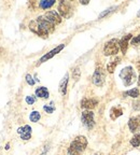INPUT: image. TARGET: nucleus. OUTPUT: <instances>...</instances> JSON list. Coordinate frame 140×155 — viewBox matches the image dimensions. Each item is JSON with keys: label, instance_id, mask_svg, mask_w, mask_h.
I'll return each instance as SVG.
<instances>
[{"label": "nucleus", "instance_id": "f257e3e1", "mask_svg": "<svg viewBox=\"0 0 140 155\" xmlns=\"http://www.w3.org/2000/svg\"><path fill=\"white\" fill-rule=\"evenodd\" d=\"M87 147V139L84 136H78L77 138L70 143L67 151V155H80Z\"/></svg>", "mask_w": 140, "mask_h": 155}, {"label": "nucleus", "instance_id": "f03ea898", "mask_svg": "<svg viewBox=\"0 0 140 155\" xmlns=\"http://www.w3.org/2000/svg\"><path fill=\"white\" fill-rule=\"evenodd\" d=\"M120 78L122 79L125 86H131L132 84L135 83L136 79H137L135 70H134V68L131 67V66L122 69V71L120 72Z\"/></svg>", "mask_w": 140, "mask_h": 155}, {"label": "nucleus", "instance_id": "7ed1b4c3", "mask_svg": "<svg viewBox=\"0 0 140 155\" xmlns=\"http://www.w3.org/2000/svg\"><path fill=\"white\" fill-rule=\"evenodd\" d=\"M118 51H120V41L118 39H111L110 41H108L105 44L104 53L106 56L116 55Z\"/></svg>", "mask_w": 140, "mask_h": 155}, {"label": "nucleus", "instance_id": "20e7f679", "mask_svg": "<svg viewBox=\"0 0 140 155\" xmlns=\"http://www.w3.org/2000/svg\"><path fill=\"white\" fill-rule=\"evenodd\" d=\"M36 21L39 24V26H40V28H41L42 30L48 35V36L54 31V29H55V25L52 24V23L50 22V21H48L44 16H39Z\"/></svg>", "mask_w": 140, "mask_h": 155}, {"label": "nucleus", "instance_id": "39448f33", "mask_svg": "<svg viewBox=\"0 0 140 155\" xmlns=\"http://www.w3.org/2000/svg\"><path fill=\"white\" fill-rule=\"evenodd\" d=\"M81 120H82L83 125L86 127L87 129H92L95 125V121H94V113L89 110L82 112V115H81Z\"/></svg>", "mask_w": 140, "mask_h": 155}, {"label": "nucleus", "instance_id": "423d86ee", "mask_svg": "<svg viewBox=\"0 0 140 155\" xmlns=\"http://www.w3.org/2000/svg\"><path fill=\"white\" fill-rule=\"evenodd\" d=\"M58 12L63 17L69 18L72 15V5L69 1H61L58 5Z\"/></svg>", "mask_w": 140, "mask_h": 155}, {"label": "nucleus", "instance_id": "0eeeda50", "mask_svg": "<svg viewBox=\"0 0 140 155\" xmlns=\"http://www.w3.org/2000/svg\"><path fill=\"white\" fill-rule=\"evenodd\" d=\"M106 80V74H105V71L102 67L97 68L95 70L94 74H93V83H94L96 86H102Z\"/></svg>", "mask_w": 140, "mask_h": 155}, {"label": "nucleus", "instance_id": "6e6552de", "mask_svg": "<svg viewBox=\"0 0 140 155\" xmlns=\"http://www.w3.org/2000/svg\"><path fill=\"white\" fill-rule=\"evenodd\" d=\"M64 48H65V44H61V45H58L57 48H53L52 51H50L48 54H45V55L42 56V57L40 58V61H39L38 65H40V64L44 63V61H48V59H50V58H52V57H53V56H55L56 54L59 53V52H61Z\"/></svg>", "mask_w": 140, "mask_h": 155}, {"label": "nucleus", "instance_id": "1a4fd4ad", "mask_svg": "<svg viewBox=\"0 0 140 155\" xmlns=\"http://www.w3.org/2000/svg\"><path fill=\"white\" fill-rule=\"evenodd\" d=\"M44 17L54 25H57L62 22L61 15L58 14L56 11H48V12H46L45 14H44Z\"/></svg>", "mask_w": 140, "mask_h": 155}, {"label": "nucleus", "instance_id": "9d476101", "mask_svg": "<svg viewBox=\"0 0 140 155\" xmlns=\"http://www.w3.org/2000/svg\"><path fill=\"white\" fill-rule=\"evenodd\" d=\"M97 104H98V100L95 99V98H84V99L81 101V108L87 109V110H92V109H94Z\"/></svg>", "mask_w": 140, "mask_h": 155}, {"label": "nucleus", "instance_id": "9b49d317", "mask_svg": "<svg viewBox=\"0 0 140 155\" xmlns=\"http://www.w3.org/2000/svg\"><path fill=\"white\" fill-rule=\"evenodd\" d=\"M17 133L21 135V138L23 140H29L32 137V127L29 125H25L23 127H19L17 129Z\"/></svg>", "mask_w": 140, "mask_h": 155}, {"label": "nucleus", "instance_id": "f8f14e48", "mask_svg": "<svg viewBox=\"0 0 140 155\" xmlns=\"http://www.w3.org/2000/svg\"><path fill=\"white\" fill-rule=\"evenodd\" d=\"M128 127L132 133H135L140 128V115L133 116L128 121Z\"/></svg>", "mask_w": 140, "mask_h": 155}, {"label": "nucleus", "instance_id": "ddd939ff", "mask_svg": "<svg viewBox=\"0 0 140 155\" xmlns=\"http://www.w3.org/2000/svg\"><path fill=\"white\" fill-rule=\"evenodd\" d=\"M29 29L32 30V32H35V34H37L38 36H41V37H48V35L45 34V32L42 30L41 28H40V26H39V24L37 23V21H32V22L29 23Z\"/></svg>", "mask_w": 140, "mask_h": 155}, {"label": "nucleus", "instance_id": "4468645a", "mask_svg": "<svg viewBox=\"0 0 140 155\" xmlns=\"http://www.w3.org/2000/svg\"><path fill=\"white\" fill-rule=\"evenodd\" d=\"M132 37H133V35L128 34L120 40V48H121V51L123 54H126V51H127V48H128V41L132 39Z\"/></svg>", "mask_w": 140, "mask_h": 155}, {"label": "nucleus", "instance_id": "2eb2a0df", "mask_svg": "<svg viewBox=\"0 0 140 155\" xmlns=\"http://www.w3.org/2000/svg\"><path fill=\"white\" fill-rule=\"evenodd\" d=\"M120 61H121V58H120V57H115V58H113L111 61H109V64L107 65V70H108L109 73H113L114 72L116 66L120 64Z\"/></svg>", "mask_w": 140, "mask_h": 155}, {"label": "nucleus", "instance_id": "dca6fc26", "mask_svg": "<svg viewBox=\"0 0 140 155\" xmlns=\"http://www.w3.org/2000/svg\"><path fill=\"white\" fill-rule=\"evenodd\" d=\"M68 80H69V74L66 73L65 77L63 78V80L59 83V93L62 95H65L67 92V85H68Z\"/></svg>", "mask_w": 140, "mask_h": 155}, {"label": "nucleus", "instance_id": "f3484780", "mask_svg": "<svg viewBox=\"0 0 140 155\" xmlns=\"http://www.w3.org/2000/svg\"><path fill=\"white\" fill-rule=\"evenodd\" d=\"M122 114H123V110H122L120 107H114V108L111 109V111H110V117H111L112 120H116L118 117H120Z\"/></svg>", "mask_w": 140, "mask_h": 155}, {"label": "nucleus", "instance_id": "a211bd4d", "mask_svg": "<svg viewBox=\"0 0 140 155\" xmlns=\"http://www.w3.org/2000/svg\"><path fill=\"white\" fill-rule=\"evenodd\" d=\"M36 96L40 97V98H48V91L46 87L41 86V87H38L36 90Z\"/></svg>", "mask_w": 140, "mask_h": 155}, {"label": "nucleus", "instance_id": "6ab92c4d", "mask_svg": "<svg viewBox=\"0 0 140 155\" xmlns=\"http://www.w3.org/2000/svg\"><path fill=\"white\" fill-rule=\"evenodd\" d=\"M55 3V0H42L39 2V7L41 8V9H48V8H51L52 5H54Z\"/></svg>", "mask_w": 140, "mask_h": 155}, {"label": "nucleus", "instance_id": "aec40b11", "mask_svg": "<svg viewBox=\"0 0 140 155\" xmlns=\"http://www.w3.org/2000/svg\"><path fill=\"white\" fill-rule=\"evenodd\" d=\"M139 90L138 88H132V90L127 91V92L124 93V95L125 96H129V97H133V98H137L138 96H139Z\"/></svg>", "mask_w": 140, "mask_h": 155}, {"label": "nucleus", "instance_id": "412c9836", "mask_svg": "<svg viewBox=\"0 0 140 155\" xmlns=\"http://www.w3.org/2000/svg\"><path fill=\"white\" fill-rule=\"evenodd\" d=\"M131 144L135 148H138L140 145V133L139 134H135L133 138L131 139Z\"/></svg>", "mask_w": 140, "mask_h": 155}, {"label": "nucleus", "instance_id": "4be33fe9", "mask_svg": "<svg viewBox=\"0 0 140 155\" xmlns=\"http://www.w3.org/2000/svg\"><path fill=\"white\" fill-rule=\"evenodd\" d=\"M40 117H41V115H40V113H39L38 111H32V113H30V115H29L30 121L34 122V123H37V122L40 120Z\"/></svg>", "mask_w": 140, "mask_h": 155}, {"label": "nucleus", "instance_id": "5701e85b", "mask_svg": "<svg viewBox=\"0 0 140 155\" xmlns=\"http://www.w3.org/2000/svg\"><path fill=\"white\" fill-rule=\"evenodd\" d=\"M114 9H116V7H112V8H110V9H108V10H106V11H104L102 13H100V15H99V18H102V17L106 16V15L109 14V13H111Z\"/></svg>", "mask_w": 140, "mask_h": 155}, {"label": "nucleus", "instance_id": "b1692460", "mask_svg": "<svg viewBox=\"0 0 140 155\" xmlns=\"http://www.w3.org/2000/svg\"><path fill=\"white\" fill-rule=\"evenodd\" d=\"M35 101H36V97H35V96H27L26 97V102L28 104H35Z\"/></svg>", "mask_w": 140, "mask_h": 155}, {"label": "nucleus", "instance_id": "393cba45", "mask_svg": "<svg viewBox=\"0 0 140 155\" xmlns=\"http://www.w3.org/2000/svg\"><path fill=\"white\" fill-rule=\"evenodd\" d=\"M43 110H44V111L48 112V113H53L54 110H55V108H54L53 106H52V107H50V106H44L43 107Z\"/></svg>", "mask_w": 140, "mask_h": 155}, {"label": "nucleus", "instance_id": "a878e982", "mask_svg": "<svg viewBox=\"0 0 140 155\" xmlns=\"http://www.w3.org/2000/svg\"><path fill=\"white\" fill-rule=\"evenodd\" d=\"M26 81L29 85H34L35 84V80L32 79V77L30 74H27L26 75Z\"/></svg>", "mask_w": 140, "mask_h": 155}, {"label": "nucleus", "instance_id": "bb28decb", "mask_svg": "<svg viewBox=\"0 0 140 155\" xmlns=\"http://www.w3.org/2000/svg\"><path fill=\"white\" fill-rule=\"evenodd\" d=\"M139 43H140V35H138L137 37H135V38L132 40V44L136 45V44H139Z\"/></svg>", "mask_w": 140, "mask_h": 155}, {"label": "nucleus", "instance_id": "cd10ccee", "mask_svg": "<svg viewBox=\"0 0 140 155\" xmlns=\"http://www.w3.org/2000/svg\"><path fill=\"white\" fill-rule=\"evenodd\" d=\"M80 77V70H79V68H75V70H73V78H75V80H78Z\"/></svg>", "mask_w": 140, "mask_h": 155}, {"label": "nucleus", "instance_id": "c85d7f7f", "mask_svg": "<svg viewBox=\"0 0 140 155\" xmlns=\"http://www.w3.org/2000/svg\"><path fill=\"white\" fill-rule=\"evenodd\" d=\"M134 109L135 110H139L140 109V101H136V102H134Z\"/></svg>", "mask_w": 140, "mask_h": 155}, {"label": "nucleus", "instance_id": "c756f323", "mask_svg": "<svg viewBox=\"0 0 140 155\" xmlns=\"http://www.w3.org/2000/svg\"><path fill=\"white\" fill-rule=\"evenodd\" d=\"M88 3V0H82L81 1V5H87Z\"/></svg>", "mask_w": 140, "mask_h": 155}, {"label": "nucleus", "instance_id": "7c9ffc66", "mask_svg": "<svg viewBox=\"0 0 140 155\" xmlns=\"http://www.w3.org/2000/svg\"><path fill=\"white\" fill-rule=\"evenodd\" d=\"M9 148H10V145H9V143H8V144L5 145V150H9Z\"/></svg>", "mask_w": 140, "mask_h": 155}, {"label": "nucleus", "instance_id": "2f4dec72", "mask_svg": "<svg viewBox=\"0 0 140 155\" xmlns=\"http://www.w3.org/2000/svg\"><path fill=\"white\" fill-rule=\"evenodd\" d=\"M138 85H139V87H140V74H139V78H138Z\"/></svg>", "mask_w": 140, "mask_h": 155}, {"label": "nucleus", "instance_id": "473e14b6", "mask_svg": "<svg viewBox=\"0 0 140 155\" xmlns=\"http://www.w3.org/2000/svg\"><path fill=\"white\" fill-rule=\"evenodd\" d=\"M137 16H138V17H139V18H140V10H139V12H138V14H137Z\"/></svg>", "mask_w": 140, "mask_h": 155}, {"label": "nucleus", "instance_id": "72a5a7b5", "mask_svg": "<svg viewBox=\"0 0 140 155\" xmlns=\"http://www.w3.org/2000/svg\"><path fill=\"white\" fill-rule=\"evenodd\" d=\"M94 155H104V154H102V153H96V154H94Z\"/></svg>", "mask_w": 140, "mask_h": 155}]
</instances>
